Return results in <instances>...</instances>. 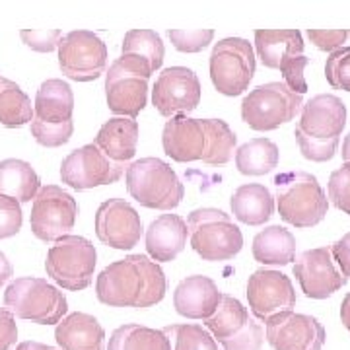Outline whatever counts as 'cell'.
Returning a JSON list of instances; mask_svg holds the SVG:
<instances>
[{
    "label": "cell",
    "instance_id": "26",
    "mask_svg": "<svg viewBox=\"0 0 350 350\" xmlns=\"http://www.w3.org/2000/svg\"><path fill=\"white\" fill-rule=\"evenodd\" d=\"M75 111V94L64 80L51 78L45 80L38 90L33 115L43 123H66L72 121Z\"/></svg>",
    "mask_w": 350,
    "mask_h": 350
},
{
    "label": "cell",
    "instance_id": "24",
    "mask_svg": "<svg viewBox=\"0 0 350 350\" xmlns=\"http://www.w3.org/2000/svg\"><path fill=\"white\" fill-rule=\"evenodd\" d=\"M94 144L111 162L126 163L137 154L138 123L135 119H126V117L109 119L107 123L101 125Z\"/></svg>",
    "mask_w": 350,
    "mask_h": 350
},
{
    "label": "cell",
    "instance_id": "27",
    "mask_svg": "<svg viewBox=\"0 0 350 350\" xmlns=\"http://www.w3.org/2000/svg\"><path fill=\"white\" fill-rule=\"evenodd\" d=\"M232 213L239 222L247 226H262L275 214V197L259 183H247L232 195Z\"/></svg>",
    "mask_w": 350,
    "mask_h": 350
},
{
    "label": "cell",
    "instance_id": "14",
    "mask_svg": "<svg viewBox=\"0 0 350 350\" xmlns=\"http://www.w3.org/2000/svg\"><path fill=\"white\" fill-rule=\"evenodd\" d=\"M57 49L63 75L75 82H92L105 72L107 47L92 31L78 29L66 33Z\"/></svg>",
    "mask_w": 350,
    "mask_h": 350
},
{
    "label": "cell",
    "instance_id": "4",
    "mask_svg": "<svg viewBox=\"0 0 350 350\" xmlns=\"http://www.w3.org/2000/svg\"><path fill=\"white\" fill-rule=\"evenodd\" d=\"M280 218L296 228H312L325 218L329 199L317 177L308 172H284L275 177Z\"/></svg>",
    "mask_w": 350,
    "mask_h": 350
},
{
    "label": "cell",
    "instance_id": "7",
    "mask_svg": "<svg viewBox=\"0 0 350 350\" xmlns=\"http://www.w3.org/2000/svg\"><path fill=\"white\" fill-rule=\"evenodd\" d=\"M191 247L204 261H230L243 247V236L230 214L218 208H199L187 220Z\"/></svg>",
    "mask_w": 350,
    "mask_h": 350
},
{
    "label": "cell",
    "instance_id": "1",
    "mask_svg": "<svg viewBox=\"0 0 350 350\" xmlns=\"http://www.w3.org/2000/svg\"><path fill=\"white\" fill-rule=\"evenodd\" d=\"M167 280L158 262L146 255H129L105 267L96 282V296L109 308L146 310L165 298Z\"/></svg>",
    "mask_w": 350,
    "mask_h": 350
},
{
    "label": "cell",
    "instance_id": "36",
    "mask_svg": "<svg viewBox=\"0 0 350 350\" xmlns=\"http://www.w3.org/2000/svg\"><path fill=\"white\" fill-rule=\"evenodd\" d=\"M325 78L331 88L350 92V47H342L329 55L325 64Z\"/></svg>",
    "mask_w": 350,
    "mask_h": 350
},
{
    "label": "cell",
    "instance_id": "17",
    "mask_svg": "<svg viewBox=\"0 0 350 350\" xmlns=\"http://www.w3.org/2000/svg\"><path fill=\"white\" fill-rule=\"evenodd\" d=\"M152 103L160 115L172 119L189 115L200 103V82L197 75L185 66H170L158 76L152 90Z\"/></svg>",
    "mask_w": 350,
    "mask_h": 350
},
{
    "label": "cell",
    "instance_id": "19",
    "mask_svg": "<svg viewBox=\"0 0 350 350\" xmlns=\"http://www.w3.org/2000/svg\"><path fill=\"white\" fill-rule=\"evenodd\" d=\"M325 329L312 315L282 313L267 323V340L275 350H321Z\"/></svg>",
    "mask_w": 350,
    "mask_h": 350
},
{
    "label": "cell",
    "instance_id": "34",
    "mask_svg": "<svg viewBox=\"0 0 350 350\" xmlns=\"http://www.w3.org/2000/svg\"><path fill=\"white\" fill-rule=\"evenodd\" d=\"M163 333L174 338V350H218L213 335L200 325H170Z\"/></svg>",
    "mask_w": 350,
    "mask_h": 350
},
{
    "label": "cell",
    "instance_id": "11",
    "mask_svg": "<svg viewBox=\"0 0 350 350\" xmlns=\"http://www.w3.org/2000/svg\"><path fill=\"white\" fill-rule=\"evenodd\" d=\"M255 68L257 63L250 41L228 38L214 45L211 55V80L222 96H241L250 88Z\"/></svg>",
    "mask_w": 350,
    "mask_h": 350
},
{
    "label": "cell",
    "instance_id": "9",
    "mask_svg": "<svg viewBox=\"0 0 350 350\" xmlns=\"http://www.w3.org/2000/svg\"><path fill=\"white\" fill-rule=\"evenodd\" d=\"M304 98L284 82H269L251 90L241 101V119L253 131H275L296 119Z\"/></svg>",
    "mask_w": 350,
    "mask_h": 350
},
{
    "label": "cell",
    "instance_id": "40",
    "mask_svg": "<svg viewBox=\"0 0 350 350\" xmlns=\"http://www.w3.org/2000/svg\"><path fill=\"white\" fill-rule=\"evenodd\" d=\"M20 38L29 49L38 53H51L59 47L63 31L61 29H22Z\"/></svg>",
    "mask_w": 350,
    "mask_h": 350
},
{
    "label": "cell",
    "instance_id": "47",
    "mask_svg": "<svg viewBox=\"0 0 350 350\" xmlns=\"http://www.w3.org/2000/svg\"><path fill=\"white\" fill-rule=\"evenodd\" d=\"M16 350H57V349L47 347V345H41V342H36V340H25V342H20Z\"/></svg>",
    "mask_w": 350,
    "mask_h": 350
},
{
    "label": "cell",
    "instance_id": "21",
    "mask_svg": "<svg viewBox=\"0 0 350 350\" xmlns=\"http://www.w3.org/2000/svg\"><path fill=\"white\" fill-rule=\"evenodd\" d=\"M222 298L213 278L202 275L183 278L174 292L175 312L187 319H208Z\"/></svg>",
    "mask_w": 350,
    "mask_h": 350
},
{
    "label": "cell",
    "instance_id": "43",
    "mask_svg": "<svg viewBox=\"0 0 350 350\" xmlns=\"http://www.w3.org/2000/svg\"><path fill=\"white\" fill-rule=\"evenodd\" d=\"M18 340L16 317L6 308H0V350H10Z\"/></svg>",
    "mask_w": 350,
    "mask_h": 350
},
{
    "label": "cell",
    "instance_id": "41",
    "mask_svg": "<svg viewBox=\"0 0 350 350\" xmlns=\"http://www.w3.org/2000/svg\"><path fill=\"white\" fill-rule=\"evenodd\" d=\"M310 64V59L308 57H294V59H290L286 63L282 64L278 70L282 72L284 76V84H286L294 94H298V96H304L306 92H308V82H306V78H304V68Z\"/></svg>",
    "mask_w": 350,
    "mask_h": 350
},
{
    "label": "cell",
    "instance_id": "30",
    "mask_svg": "<svg viewBox=\"0 0 350 350\" xmlns=\"http://www.w3.org/2000/svg\"><path fill=\"white\" fill-rule=\"evenodd\" d=\"M107 350H172V340L163 331L129 323L113 331Z\"/></svg>",
    "mask_w": 350,
    "mask_h": 350
},
{
    "label": "cell",
    "instance_id": "44",
    "mask_svg": "<svg viewBox=\"0 0 350 350\" xmlns=\"http://www.w3.org/2000/svg\"><path fill=\"white\" fill-rule=\"evenodd\" d=\"M331 257L337 261L338 269H340L342 276L349 280L350 278V232L349 234H345L342 238L337 239V241L333 243V247H331Z\"/></svg>",
    "mask_w": 350,
    "mask_h": 350
},
{
    "label": "cell",
    "instance_id": "39",
    "mask_svg": "<svg viewBox=\"0 0 350 350\" xmlns=\"http://www.w3.org/2000/svg\"><path fill=\"white\" fill-rule=\"evenodd\" d=\"M22 206L16 199L0 195V239L12 238L22 230Z\"/></svg>",
    "mask_w": 350,
    "mask_h": 350
},
{
    "label": "cell",
    "instance_id": "48",
    "mask_svg": "<svg viewBox=\"0 0 350 350\" xmlns=\"http://www.w3.org/2000/svg\"><path fill=\"white\" fill-rule=\"evenodd\" d=\"M342 160H345V163H350V135H347L345 137V140H342Z\"/></svg>",
    "mask_w": 350,
    "mask_h": 350
},
{
    "label": "cell",
    "instance_id": "2",
    "mask_svg": "<svg viewBox=\"0 0 350 350\" xmlns=\"http://www.w3.org/2000/svg\"><path fill=\"white\" fill-rule=\"evenodd\" d=\"M238 137L222 119L172 117L162 133L163 152L175 162H197L224 165L232 160Z\"/></svg>",
    "mask_w": 350,
    "mask_h": 350
},
{
    "label": "cell",
    "instance_id": "37",
    "mask_svg": "<svg viewBox=\"0 0 350 350\" xmlns=\"http://www.w3.org/2000/svg\"><path fill=\"white\" fill-rule=\"evenodd\" d=\"M174 47L181 53H199L206 49L214 39L213 29H170Z\"/></svg>",
    "mask_w": 350,
    "mask_h": 350
},
{
    "label": "cell",
    "instance_id": "6",
    "mask_svg": "<svg viewBox=\"0 0 350 350\" xmlns=\"http://www.w3.org/2000/svg\"><path fill=\"white\" fill-rule=\"evenodd\" d=\"M4 306L14 317L39 325H57L68 312L66 296L45 278H16L4 292Z\"/></svg>",
    "mask_w": 350,
    "mask_h": 350
},
{
    "label": "cell",
    "instance_id": "28",
    "mask_svg": "<svg viewBox=\"0 0 350 350\" xmlns=\"http://www.w3.org/2000/svg\"><path fill=\"white\" fill-rule=\"evenodd\" d=\"M41 181L31 163L8 158L0 162V195L16 199L20 204L36 199Z\"/></svg>",
    "mask_w": 350,
    "mask_h": 350
},
{
    "label": "cell",
    "instance_id": "10",
    "mask_svg": "<svg viewBox=\"0 0 350 350\" xmlns=\"http://www.w3.org/2000/svg\"><path fill=\"white\" fill-rule=\"evenodd\" d=\"M98 253L94 243L80 236H64L47 253L45 271L64 290L78 292L92 284Z\"/></svg>",
    "mask_w": 350,
    "mask_h": 350
},
{
    "label": "cell",
    "instance_id": "38",
    "mask_svg": "<svg viewBox=\"0 0 350 350\" xmlns=\"http://www.w3.org/2000/svg\"><path fill=\"white\" fill-rule=\"evenodd\" d=\"M329 199L338 211L350 216V163H342L329 177Z\"/></svg>",
    "mask_w": 350,
    "mask_h": 350
},
{
    "label": "cell",
    "instance_id": "31",
    "mask_svg": "<svg viewBox=\"0 0 350 350\" xmlns=\"http://www.w3.org/2000/svg\"><path fill=\"white\" fill-rule=\"evenodd\" d=\"M33 107L22 88L8 78H0V125L20 129L33 121Z\"/></svg>",
    "mask_w": 350,
    "mask_h": 350
},
{
    "label": "cell",
    "instance_id": "8",
    "mask_svg": "<svg viewBox=\"0 0 350 350\" xmlns=\"http://www.w3.org/2000/svg\"><path fill=\"white\" fill-rule=\"evenodd\" d=\"M150 64L133 55H121L105 75V100L109 111L137 119L148 101Z\"/></svg>",
    "mask_w": 350,
    "mask_h": 350
},
{
    "label": "cell",
    "instance_id": "25",
    "mask_svg": "<svg viewBox=\"0 0 350 350\" xmlns=\"http://www.w3.org/2000/svg\"><path fill=\"white\" fill-rule=\"evenodd\" d=\"M255 49L267 68H280L304 53V39L298 29H257Z\"/></svg>",
    "mask_w": 350,
    "mask_h": 350
},
{
    "label": "cell",
    "instance_id": "12",
    "mask_svg": "<svg viewBox=\"0 0 350 350\" xmlns=\"http://www.w3.org/2000/svg\"><path fill=\"white\" fill-rule=\"evenodd\" d=\"M204 325L224 350H261L265 340L262 327L251 319L247 308L228 294H222L216 312Z\"/></svg>",
    "mask_w": 350,
    "mask_h": 350
},
{
    "label": "cell",
    "instance_id": "18",
    "mask_svg": "<svg viewBox=\"0 0 350 350\" xmlns=\"http://www.w3.org/2000/svg\"><path fill=\"white\" fill-rule=\"evenodd\" d=\"M142 230L140 214L123 199L105 200L96 213V236L113 250H133L140 241Z\"/></svg>",
    "mask_w": 350,
    "mask_h": 350
},
{
    "label": "cell",
    "instance_id": "15",
    "mask_svg": "<svg viewBox=\"0 0 350 350\" xmlns=\"http://www.w3.org/2000/svg\"><path fill=\"white\" fill-rule=\"evenodd\" d=\"M123 174H125V163L111 162L96 144L76 148L61 163L63 183L76 191L111 185L117 183Z\"/></svg>",
    "mask_w": 350,
    "mask_h": 350
},
{
    "label": "cell",
    "instance_id": "32",
    "mask_svg": "<svg viewBox=\"0 0 350 350\" xmlns=\"http://www.w3.org/2000/svg\"><path fill=\"white\" fill-rule=\"evenodd\" d=\"M278 165V146L269 138H253L236 152V167L243 175L271 174Z\"/></svg>",
    "mask_w": 350,
    "mask_h": 350
},
{
    "label": "cell",
    "instance_id": "42",
    "mask_svg": "<svg viewBox=\"0 0 350 350\" xmlns=\"http://www.w3.org/2000/svg\"><path fill=\"white\" fill-rule=\"evenodd\" d=\"M308 38L315 43L317 49L335 53L337 49H342L347 39H350V29H310Z\"/></svg>",
    "mask_w": 350,
    "mask_h": 350
},
{
    "label": "cell",
    "instance_id": "16",
    "mask_svg": "<svg viewBox=\"0 0 350 350\" xmlns=\"http://www.w3.org/2000/svg\"><path fill=\"white\" fill-rule=\"evenodd\" d=\"M247 301L251 313L262 323H269L276 315L296 308V292L284 273L259 269L247 280Z\"/></svg>",
    "mask_w": 350,
    "mask_h": 350
},
{
    "label": "cell",
    "instance_id": "29",
    "mask_svg": "<svg viewBox=\"0 0 350 350\" xmlns=\"http://www.w3.org/2000/svg\"><path fill=\"white\" fill-rule=\"evenodd\" d=\"M253 257L261 265H290L296 259V239L286 228L269 226L253 239Z\"/></svg>",
    "mask_w": 350,
    "mask_h": 350
},
{
    "label": "cell",
    "instance_id": "45",
    "mask_svg": "<svg viewBox=\"0 0 350 350\" xmlns=\"http://www.w3.org/2000/svg\"><path fill=\"white\" fill-rule=\"evenodd\" d=\"M12 275H14L12 265H10V261H8V257L0 251V286H2L4 282H8Z\"/></svg>",
    "mask_w": 350,
    "mask_h": 350
},
{
    "label": "cell",
    "instance_id": "20",
    "mask_svg": "<svg viewBox=\"0 0 350 350\" xmlns=\"http://www.w3.org/2000/svg\"><path fill=\"white\" fill-rule=\"evenodd\" d=\"M294 276L300 282L301 292L312 300H325L349 282L335 269L327 247L304 251L294 265Z\"/></svg>",
    "mask_w": 350,
    "mask_h": 350
},
{
    "label": "cell",
    "instance_id": "5",
    "mask_svg": "<svg viewBox=\"0 0 350 350\" xmlns=\"http://www.w3.org/2000/svg\"><path fill=\"white\" fill-rule=\"evenodd\" d=\"M126 191L142 206L156 211H174L185 195L172 165L158 158H142L126 167Z\"/></svg>",
    "mask_w": 350,
    "mask_h": 350
},
{
    "label": "cell",
    "instance_id": "22",
    "mask_svg": "<svg viewBox=\"0 0 350 350\" xmlns=\"http://www.w3.org/2000/svg\"><path fill=\"white\" fill-rule=\"evenodd\" d=\"M187 222L177 214H162L146 230V250L154 261L170 262L185 250Z\"/></svg>",
    "mask_w": 350,
    "mask_h": 350
},
{
    "label": "cell",
    "instance_id": "23",
    "mask_svg": "<svg viewBox=\"0 0 350 350\" xmlns=\"http://www.w3.org/2000/svg\"><path fill=\"white\" fill-rule=\"evenodd\" d=\"M103 327L90 313H70L55 329V340L61 350H103Z\"/></svg>",
    "mask_w": 350,
    "mask_h": 350
},
{
    "label": "cell",
    "instance_id": "35",
    "mask_svg": "<svg viewBox=\"0 0 350 350\" xmlns=\"http://www.w3.org/2000/svg\"><path fill=\"white\" fill-rule=\"evenodd\" d=\"M75 133V123L66 121V123H43L33 117L31 121V137L38 140V144L45 148H59L66 144Z\"/></svg>",
    "mask_w": 350,
    "mask_h": 350
},
{
    "label": "cell",
    "instance_id": "46",
    "mask_svg": "<svg viewBox=\"0 0 350 350\" xmlns=\"http://www.w3.org/2000/svg\"><path fill=\"white\" fill-rule=\"evenodd\" d=\"M340 321L350 331V292L345 296V300L340 304Z\"/></svg>",
    "mask_w": 350,
    "mask_h": 350
},
{
    "label": "cell",
    "instance_id": "13",
    "mask_svg": "<svg viewBox=\"0 0 350 350\" xmlns=\"http://www.w3.org/2000/svg\"><path fill=\"white\" fill-rule=\"evenodd\" d=\"M78 218L76 199L57 185H45L31 204V232L41 241H59L75 228Z\"/></svg>",
    "mask_w": 350,
    "mask_h": 350
},
{
    "label": "cell",
    "instance_id": "33",
    "mask_svg": "<svg viewBox=\"0 0 350 350\" xmlns=\"http://www.w3.org/2000/svg\"><path fill=\"white\" fill-rule=\"evenodd\" d=\"M123 55H133L150 64L152 72H156L163 63V41L152 29H131L123 39Z\"/></svg>",
    "mask_w": 350,
    "mask_h": 350
},
{
    "label": "cell",
    "instance_id": "3",
    "mask_svg": "<svg viewBox=\"0 0 350 350\" xmlns=\"http://www.w3.org/2000/svg\"><path fill=\"white\" fill-rule=\"evenodd\" d=\"M347 126V105L333 94H319L301 105L300 123L294 135L301 156L312 162L333 160L340 135Z\"/></svg>",
    "mask_w": 350,
    "mask_h": 350
}]
</instances>
